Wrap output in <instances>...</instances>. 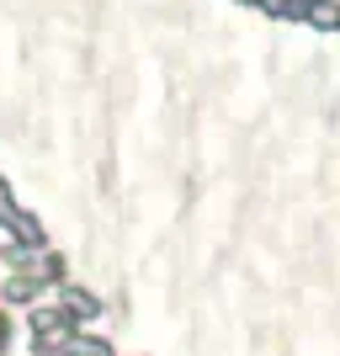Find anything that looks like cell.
I'll return each instance as SVG.
<instances>
[{"instance_id": "cell-9", "label": "cell", "mask_w": 340, "mask_h": 356, "mask_svg": "<svg viewBox=\"0 0 340 356\" xmlns=\"http://www.w3.org/2000/svg\"><path fill=\"white\" fill-rule=\"evenodd\" d=\"M0 351H6V319H0Z\"/></svg>"}, {"instance_id": "cell-8", "label": "cell", "mask_w": 340, "mask_h": 356, "mask_svg": "<svg viewBox=\"0 0 340 356\" xmlns=\"http://www.w3.org/2000/svg\"><path fill=\"white\" fill-rule=\"evenodd\" d=\"M11 213H16V202H11V181L0 176V218H11Z\"/></svg>"}, {"instance_id": "cell-7", "label": "cell", "mask_w": 340, "mask_h": 356, "mask_svg": "<svg viewBox=\"0 0 340 356\" xmlns=\"http://www.w3.org/2000/svg\"><path fill=\"white\" fill-rule=\"evenodd\" d=\"M255 6H261L266 16H303V6H309V0H255Z\"/></svg>"}, {"instance_id": "cell-5", "label": "cell", "mask_w": 340, "mask_h": 356, "mask_svg": "<svg viewBox=\"0 0 340 356\" xmlns=\"http://www.w3.org/2000/svg\"><path fill=\"white\" fill-rule=\"evenodd\" d=\"M70 356H112V346L96 341V335H70V346H64Z\"/></svg>"}, {"instance_id": "cell-6", "label": "cell", "mask_w": 340, "mask_h": 356, "mask_svg": "<svg viewBox=\"0 0 340 356\" xmlns=\"http://www.w3.org/2000/svg\"><path fill=\"white\" fill-rule=\"evenodd\" d=\"M38 287H43L38 277H16V282L6 287V303H32V298H38Z\"/></svg>"}, {"instance_id": "cell-4", "label": "cell", "mask_w": 340, "mask_h": 356, "mask_svg": "<svg viewBox=\"0 0 340 356\" xmlns=\"http://www.w3.org/2000/svg\"><path fill=\"white\" fill-rule=\"evenodd\" d=\"M32 330H38V335H64V330H70V314L64 309H38L32 314Z\"/></svg>"}, {"instance_id": "cell-3", "label": "cell", "mask_w": 340, "mask_h": 356, "mask_svg": "<svg viewBox=\"0 0 340 356\" xmlns=\"http://www.w3.org/2000/svg\"><path fill=\"white\" fill-rule=\"evenodd\" d=\"M59 298H64V314H70V319H96V314H102V303L90 293H80V287H64Z\"/></svg>"}, {"instance_id": "cell-2", "label": "cell", "mask_w": 340, "mask_h": 356, "mask_svg": "<svg viewBox=\"0 0 340 356\" xmlns=\"http://www.w3.org/2000/svg\"><path fill=\"white\" fill-rule=\"evenodd\" d=\"M303 22L314 32H340V0H309L303 6Z\"/></svg>"}, {"instance_id": "cell-1", "label": "cell", "mask_w": 340, "mask_h": 356, "mask_svg": "<svg viewBox=\"0 0 340 356\" xmlns=\"http://www.w3.org/2000/svg\"><path fill=\"white\" fill-rule=\"evenodd\" d=\"M6 229H11L16 250H43V223L32 218V213H22V208H16L11 218H6Z\"/></svg>"}]
</instances>
